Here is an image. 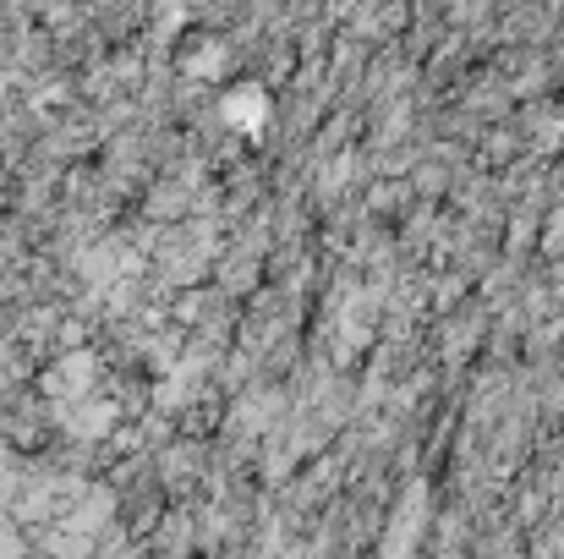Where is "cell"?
I'll list each match as a JSON object with an SVG mask.
<instances>
[{
	"label": "cell",
	"mask_w": 564,
	"mask_h": 559,
	"mask_svg": "<svg viewBox=\"0 0 564 559\" xmlns=\"http://www.w3.org/2000/svg\"><path fill=\"white\" fill-rule=\"evenodd\" d=\"M50 395L55 401H83V395H94V357H66L61 368L50 373Z\"/></svg>",
	"instance_id": "1"
},
{
	"label": "cell",
	"mask_w": 564,
	"mask_h": 559,
	"mask_svg": "<svg viewBox=\"0 0 564 559\" xmlns=\"http://www.w3.org/2000/svg\"><path fill=\"white\" fill-rule=\"evenodd\" d=\"M225 121H236L241 132H258L263 127V94L258 88H236V94L225 99Z\"/></svg>",
	"instance_id": "2"
}]
</instances>
